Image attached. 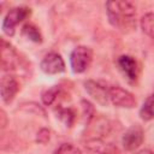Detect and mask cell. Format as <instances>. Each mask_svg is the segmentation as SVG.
<instances>
[{
    "mask_svg": "<svg viewBox=\"0 0 154 154\" xmlns=\"http://www.w3.org/2000/svg\"><path fill=\"white\" fill-rule=\"evenodd\" d=\"M106 12L114 28L125 30L136 25V6L131 1H107Z\"/></svg>",
    "mask_w": 154,
    "mask_h": 154,
    "instance_id": "1",
    "label": "cell"
},
{
    "mask_svg": "<svg viewBox=\"0 0 154 154\" xmlns=\"http://www.w3.org/2000/svg\"><path fill=\"white\" fill-rule=\"evenodd\" d=\"M93 61V49L87 46H77L70 54L71 69L75 73H83Z\"/></svg>",
    "mask_w": 154,
    "mask_h": 154,
    "instance_id": "2",
    "label": "cell"
},
{
    "mask_svg": "<svg viewBox=\"0 0 154 154\" xmlns=\"http://www.w3.org/2000/svg\"><path fill=\"white\" fill-rule=\"evenodd\" d=\"M31 14V10L26 6H19L11 8L2 20V31L7 36H13L18 23L23 22Z\"/></svg>",
    "mask_w": 154,
    "mask_h": 154,
    "instance_id": "3",
    "label": "cell"
},
{
    "mask_svg": "<svg viewBox=\"0 0 154 154\" xmlns=\"http://www.w3.org/2000/svg\"><path fill=\"white\" fill-rule=\"evenodd\" d=\"M108 99H109V102L116 107L134 108L136 106V99L134 94H131L129 90L119 85L108 87Z\"/></svg>",
    "mask_w": 154,
    "mask_h": 154,
    "instance_id": "4",
    "label": "cell"
},
{
    "mask_svg": "<svg viewBox=\"0 0 154 154\" xmlns=\"http://www.w3.org/2000/svg\"><path fill=\"white\" fill-rule=\"evenodd\" d=\"M143 140H144L143 129L141 128V125L135 124V125H131L124 132L122 137V144L125 150L132 152V150H136L143 143Z\"/></svg>",
    "mask_w": 154,
    "mask_h": 154,
    "instance_id": "5",
    "label": "cell"
},
{
    "mask_svg": "<svg viewBox=\"0 0 154 154\" xmlns=\"http://www.w3.org/2000/svg\"><path fill=\"white\" fill-rule=\"evenodd\" d=\"M40 67L47 75H57L65 71V61L60 54L52 52L43 57Z\"/></svg>",
    "mask_w": 154,
    "mask_h": 154,
    "instance_id": "6",
    "label": "cell"
},
{
    "mask_svg": "<svg viewBox=\"0 0 154 154\" xmlns=\"http://www.w3.org/2000/svg\"><path fill=\"white\" fill-rule=\"evenodd\" d=\"M84 88L87 90V93L100 105L106 106L109 102L108 99V87L101 82H96V81H85L84 82Z\"/></svg>",
    "mask_w": 154,
    "mask_h": 154,
    "instance_id": "7",
    "label": "cell"
},
{
    "mask_svg": "<svg viewBox=\"0 0 154 154\" xmlns=\"http://www.w3.org/2000/svg\"><path fill=\"white\" fill-rule=\"evenodd\" d=\"M18 90H19V83L16 79V77H13L11 75H5L1 77L0 93H1V99L5 103L12 102V100L14 99Z\"/></svg>",
    "mask_w": 154,
    "mask_h": 154,
    "instance_id": "8",
    "label": "cell"
},
{
    "mask_svg": "<svg viewBox=\"0 0 154 154\" xmlns=\"http://www.w3.org/2000/svg\"><path fill=\"white\" fill-rule=\"evenodd\" d=\"M85 147L99 154H118V148L113 143L105 142L102 138L93 137L85 142Z\"/></svg>",
    "mask_w": 154,
    "mask_h": 154,
    "instance_id": "9",
    "label": "cell"
},
{
    "mask_svg": "<svg viewBox=\"0 0 154 154\" xmlns=\"http://www.w3.org/2000/svg\"><path fill=\"white\" fill-rule=\"evenodd\" d=\"M118 65L120 67V70L123 71V73L132 82H135L137 79V75H138V67H137V63L136 60L130 57V55H122L118 58Z\"/></svg>",
    "mask_w": 154,
    "mask_h": 154,
    "instance_id": "10",
    "label": "cell"
},
{
    "mask_svg": "<svg viewBox=\"0 0 154 154\" xmlns=\"http://www.w3.org/2000/svg\"><path fill=\"white\" fill-rule=\"evenodd\" d=\"M16 58H17V55H16L13 47L2 38L1 40V66H2V70H5V71L13 70Z\"/></svg>",
    "mask_w": 154,
    "mask_h": 154,
    "instance_id": "11",
    "label": "cell"
},
{
    "mask_svg": "<svg viewBox=\"0 0 154 154\" xmlns=\"http://www.w3.org/2000/svg\"><path fill=\"white\" fill-rule=\"evenodd\" d=\"M140 118L144 122L154 119V93L148 95L140 108Z\"/></svg>",
    "mask_w": 154,
    "mask_h": 154,
    "instance_id": "12",
    "label": "cell"
},
{
    "mask_svg": "<svg viewBox=\"0 0 154 154\" xmlns=\"http://www.w3.org/2000/svg\"><path fill=\"white\" fill-rule=\"evenodd\" d=\"M140 26L144 35L154 38V12H148L140 19Z\"/></svg>",
    "mask_w": 154,
    "mask_h": 154,
    "instance_id": "13",
    "label": "cell"
},
{
    "mask_svg": "<svg viewBox=\"0 0 154 154\" xmlns=\"http://www.w3.org/2000/svg\"><path fill=\"white\" fill-rule=\"evenodd\" d=\"M22 34L29 38L30 41L35 42V43H41L42 42V34L40 31V29L34 25L32 23H26L23 25L22 28Z\"/></svg>",
    "mask_w": 154,
    "mask_h": 154,
    "instance_id": "14",
    "label": "cell"
},
{
    "mask_svg": "<svg viewBox=\"0 0 154 154\" xmlns=\"http://www.w3.org/2000/svg\"><path fill=\"white\" fill-rule=\"evenodd\" d=\"M58 117L59 119L66 125V126H72L76 119V113L72 108H59L58 111Z\"/></svg>",
    "mask_w": 154,
    "mask_h": 154,
    "instance_id": "15",
    "label": "cell"
},
{
    "mask_svg": "<svg viewBox=\"0 0 154 154\" xmlns=\"http://www.w3.org/2000/svg\"><path fill=\"white\" fill-rule=\"evenodd\" d=\"M59 90L60 88L58 85H53L46 90H43L42 95H41V99H42V102L46 105V106H49L54 102V100L57 99L58 94H59Z\"/></svg>",
    "mask_w": 154,
    "mask_h": 154,
    "instance_id": "16",
    "label": "cell"
},
{
    "mask_svg": "<svg viewBox=\"0 0 154 154\" xmlns=\"http://www.w3.org/2000/svg\"><path fill=\"white\" fill-rule=\"evenodd\" d=\"M81 105H82L84 119L87 120V123H90V122L94 119V116H95L94 106H93L88 100H82V101H81Z\"/></svg>",
    "mask_w": 154,
    "mask_h": 154,
    "instance_id": "17",
    "label": "cell"
},
{
    "mask_svg": "<svg viewBox=\"0 0 154 154\" xmlns=\"http://www.w3.org/2000/svg\"><path fill=\"white\" fill-rule=\"evenodd\" d=\"M54 154H82V152L71 143H63L55 149Z\"/></svg>",
    "mask_w": 154,
    "mask_h": 154,
    "instance_id": "18",
    "label": "cell"
},
{
    "mask_svg": "<svg viewBox=\"0 0 154 154\" xmlns=\"http://www.w3.org/2000/svg\"><path fill=\"white\" fill-rule=\"evenodd\" d=\"M49 137H51V131L48 129H41L38 132H37V137H36V141L41 144H45L49 141Z\"/></svg>",
    "mask_w": 154,
    "mask_h": 154,
    "instance_id": "19",
    "label": "cell"
},
{
    "mask_svg": "<svg viewBox=\"0 0 154 154\" xmlns=\"http://www.w3.org/2000/svg\"><path fill=\"white\" fill-rule=\"evenodd\" d=\"M0 118H1V123H0V125H1V129H4L6 125H7V118H6V113H5V111L4 109H1V112H0Z\"/></svg>",
    "mask_w": 154,
    "mask_h": 154,
    "instance_id": "20",
    "label": "cell"
},
{
    "mask_svg": "<svg viewBox=\"0 0 154 154\" xmlns=\"http://www.w3.org/2000/svg\"><path fill=\"white\" fill-rule=\"evenodd\" d=\"M135 154H153V153L150 150H148V149H143V150H140V152H137Z\"/></svg>",
    "mask_w": 154,
    "mask_h": 154,
    "instance_id": "21",
    "label": "cell"
}]
</instances>
